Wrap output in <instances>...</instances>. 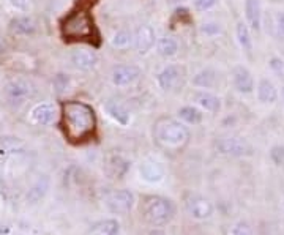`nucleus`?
<instances>
[{"label": "nucleus", "instance_id": "1", "mask_svg": "<svg viewBox=\"0 0 284 235\" xmlns=\"http://www.w3.org/2000/svg\"><path fill=\"white\" fill-rule=\"evenodd\" d=\"M63 118L67 123L68 136L79 141L90 136L97 125L93 109L81 101H69L63 106Z\"/></svg>", "mask_w": 284, "mask_h": 235}, {"label": "nucleus", "instance_id": "2", "mask_svg": "<svg viewBox=\"0 0 284 235\" xmlns=\"http://www.w3.org/2000/svg\"><path fill=\"white\" fill-rule=\"evenodd\" d=\"M63 34L71 40H82L95 35L93 19L87 11L79 10L71 13L63 22Z\"/></svg>", "mask_w": 284, "mask_h": 235}, {"label": "nucleus", "instance_id": "3", "mask_svg": "<svg viewBox=\"0 0 284 235\" xmlns=\"http://www.w3.org/2000/svg\"><path fill=\"white\" fill-rule=\"evenodd\" d=\"M156 137L167 145H182L188 141L189 131L183 123L177 122V120H172V118H167L158 123Z\"/></svg>", "mask_w": 284, "mask_h": 235}, {"label": "nucleus", "instance_id": "4", "mask_svg": "<svg viewBox=\"0 0 284 235\" xmlns=\"http://www.w3.org/2000/svg\"><path fill=\"white\" fill-rule=\"evenodd\" d=\"M174 208L167 199L163 198H150L144 205V217L149 223L155 226H163L172 218Z\"/></svg>", "mask_w": 284, "mask_h": 235}, {"label": "nucleus", "instance_id": "5", "mask_svg": "<svg viewBox=\"0 0 284 235\" xmlns=\"http://www.w3.org/2000/svg\"><path fill=\"white\" fill-rule=\"evenodd\" d=\"M158 85H160L163 90L170 92L175 90L183 85V81H185V68L180 65H167L164 67L160 73H158Z\"/></svg>", "mask_w": 284, "mask_h": 235}, {"label": "nucleus", "instance_id": "6", "mask_svg": "<svg viewBox=\"0 0 284 235\" xmlns=\"http://www.w3.org/2000/svg\"><path fill=\"white\" fill-rule=\"evenodd\" d=\"M141 78V69L136 65H118L112 69L111 73V81L114 85L117 87H125L131 85Z\"/></svg>", "mask_w": 284, "mask_h": 235}, {"label": "nucleus", "instance_id": "7", "mask_svg": "<svg viewBox=\"0 0 284 235\" xmlns=\"http://www.w3.org/2000/svg\"><path fill=\"white\" fill-rule=\"evenodd\" d=\"M133 194L128 189H118V191H114L106 198V205L112 213H126L131 210L133 207Z\"/></svg>", "mask_w": 284, "mask_h": 235}, {"label": "nucleus", "instance_id": "8", "mask_svg": "<svg viewBox=\"0 0 284 235\" xmlns=\"http://www.w3.org/2000/svg\"><path fill=\"white\" fill-rule=\"evenodd\" d=\"M232 84L237 92L245 95L254 90V78L250 69L243 65H237L232 69Z\"/></svg>", "mask_w": 284, "mask_h": 235}, {"label": "nucleus", "instance_id": "9", "mask_svg": "<svg viewBox=\"0 0 284 235\" xmlns=\"http://www.w3.org/2000/svg\"><path fill=\"white\" fill-rule=\"evenodd\" d=\"M6 98L13 104H22L30 97V84L22 79H15L5 87Z\"/></svg>", "mask_w": 284, "mask_h": 235}, {"label": "nucleus", "instance_id": "10", "mask_svg": "<svg viewBox=\"0 0 284 235\" xmlns=\"http://www.w3.org/2000/svg\"><path fill=\"white\" fill-rule=\"evenodd\" d=\"M57 109L52 103H40L30 111V120L36 125L48 126L55 120Z\"/></svg>", "mask_w": 284, "mask_h": 235}, {"label": "nucleus", "instance_id": "11", "mask_svg": "<svg viewBox=\"0 0 284 235\" xmlns=\"http://www.w3.org/2000/svg\"><path fill=\"white\" fill-rule=\"evenodd\" d=\"M155 40H156L155 30L147 24L141 25L134 34V46L137 49V52L147 54L149 50H151V48L155 46Z\"/></svg>", "mask_w": 284, "mask_h": 235}, {"label": "nucleus", "instance_id": "12", "mask_svg": "<svg viewBox=\"0 0 284 235\" xmlns=\"http://www.w3.org/2000/svg\"><path fill=\"white\" fill-rule=\"evenodd\" d=\"M73 65L81 71H90L98 65V55L90 49H78L71 55Z\"/></svg>", "mask_w": 284, "mask_h": 235}, {"label": "nucleus", "instance_id": "13", "mask_svg": "<svg viewBox=\"0 0 284 235\" xmlns=\"http://www.w3.org/2000/svg\"><path fill=\"white\" fill-rule=\"evenodd\" d=\"M186 207H188L189 215L196 219H205L208 217H212V213H213L212 202L207 201L205 198H199V196L189 199Z\"/></svg>", "mask_w": 284, "mask_h": 235}, {"label": "nucleus", "instance_id": "14", "mask_svg": "<svg viewBox=\"0 0 284 235\" xmlns=\"http://www.w3.org/2000/svg\"><path fill=\"white\" fill-rule=\"evenodd\" d=\"M245 17L248 27L259 32L262 24V6L261 0H245Z\"/></svg>", "mask_w": 284, "mask_h": 235}, {"label": "nucleus", "instance_id": "15", "mask_svg": "<svg viewBox=\"0 0 284 235\" xmlns=\"http://www.w3.org/2000/svg\"><path fill=\"white\" fill-rule=\"evenodd\" d=\"M218 147H219L221 151H223V153L234 155V156H242V155L248 153L250 151L248 144H246L243 139H240V137H224V139H221Z\"/></svg>", "mask_w": 284, "mask_h": 235}, {"label": "nucleus", "instance_id": "16", "mask_svg": "<svg viewBox=\"0 0 284 235\" xmlns=\"http://www.w3.org/2000/svg\"><path fill=\"white\" fill-rule=\"evenodd\" d=\"M139 172H141V177L145 182H150V183L160 182L164 177V169L161 164L156 161H144L141 166H139Z\"/></svg>", "mask_w": 284, "mask_h": 235}, {"label": "nucleus", "instance_id": "17", "mask_svg": "<svg viewBox=\"0 0 284 235\" xmlns=\"http://www.w3.org/2000/svg\"><path fill=\"white\" fill-rule=\"evenodd\" d=\"M257 100L264 104H271L278 100V88L267 78H262L257 84Z\"/></svg>", "mask_w": 284, "mask_h": 235}, {"label": "nucleus", "instance_id": "18", "mask_svg": "<svg viewBox=\"0 0 284 235\" xmlns=\"http://www.w3.org/2000/svg\"><path fill=\"white\" fill-rule=\"evenodd\" d=\"M217 84H218V73L212 68L200 69L193 78V85L199 88H215Z\"/></svg>", "mask_w": 284, "mask_h": 235}, {"label": "nucleus", "instance_id": "19", "mask_svg": "<svg viewBox=\"0 0 284 235\" xmlns=\"http://www.w3.org/2000/svg\"><path fill=\"white\" fill-rule=\"evenodd\" d=\"M194 101L198 103V106H200L202 109L207 111V112H218L219 107H221L219 98L210 92H199L194 97Z\"/></svg>", "mask_w": 284, "mask_h": 235}, {"label": "nucleus", "instance_id": "20", "mask_svg": "<svg viewBox=\"0 0 284 235\" xmlns=\"http://www.w3.org/2000/svg\"><path fill=\"white\" fill-rule=\"evenodd\" d=\"M235 36H237L240 48H242L245 52H251L252 50V38H251V32H250L248 24L243 22V21H238L237 27H235Z\"/></svg>", "mask_w": 284, "mask_h": 235}, {"label": "nucleus", "instance_id": "21", "mask_svg": "<svg viewBox=\"0 0 284 235\" xmlns=\"http://www.w3.org/2000/svg\"><path fill=\"white\" fill-rule=\"evenodd\" d=\"M106 111L120 125H128L130 123V112L126 111V107L123 104L117 103V101H109V103L106 104Z\"/></svg>", "mask_w": 284, "mask_h": 235}, {"label": "nucleus", "instance_id": "22", "mask_svg": "<svg viewBox=\"0 0 284 235\" xmlns=\"http://www.w3.org/2000/svg\"><path fill=\"white\" fill-rule=\"evenodd\" d=\"M156 49L158 54L163 57H174L179 52V41L172 36H161L156 41Z\"/></svg>", "mask_w": 284, "mask_h": 235}, {"label": "nucleus", "instance_id": "23", "mask_svg": "<svg viewBox=\"0 0 284 235\" xmlns=\"http://www.w3.org/2000/svg\"><path fill=\"white\" fill-rule=\"evenodd\" d=\"M202 114L198 107L194 106H183L182 109L179 111V117L183 120V122H186L189 125H198L202 122Z\"/></svg>", "mask_w": 284, "mask_h": 235}, {"label": "nucleus", "instance_id": "24", "mask_svg": "<svg viewBox=\"0 0 284 235\" xmlns=\"http://www.w3.org/2000/svg\"><path fill=\"white\" fill-rule=\"evenodd\" d=\"M118 232V223L114 219H106L103 223H98L93 227L88 235H117Z\"/></svg>", "mask_w": 284, "mask_h": 235}, {"label": "nucleus", "instance_id": "25", "mask_svg": "<svg viewBox=\"0 0 284 235\" xmlns=\"http://www.w3.org/2000/svg\"><path fill=\"white\" fill-rule=\"evenodd\" d=\"M13 30L21 35H32L36 30V24L30 17H17L13 22Z\"/></svg>", "mask_w": 284, "mask_h": 235}, {"label": "nucleus", "instance_id": "26", "mask_svg": "<svg viewBox=\"0 0 284 235\" xmlns=\"http://www.w3.org/2000/svg\"><path fill=\"white\" fill-rule=\"evenodd\" d=\"M200 34L207 36V38H213V36H218L223 34V25L219 22H204L200 25Z\"/></svg>", "mask_w": 284, "mask_h": 235}, {"label": "nucleus", "instance_id": "27", "mask_svg": "<svg viewBox=\"0 0 284 235\" xmlns=\"http://www.w3.org/2000/svg\"><path fill=\"white\" fill-rule=\"evenodd\" d=\"M268 67L271 69V73H273L280 81L284 82V60L281 57H271L268 60Z\"/></svg>", "mask_w": 284, "mask_h": 235}, {"label": "nucleus", "instance_id": "28", "mask_svg": "<svg viewBox=\"0 0 284 235\" xmlns=\"http://www.w3.org/2000/svg\"><path fill=\"white\" fill-rule=\"evenodd\" d=\"M130 43H131V34H130V32H126V30L117 32V34L114 35V38H112V46L118 48V49L126 48Z\"/></svg>", "mask_w": 284, "mask_h": 235}, {"label": "nucleus", "instance_id": "29", "mask_svg": "<svg viewBox=\"0 0 284 235\" xmlns=\"http://www.w3.org/2000/svg\"><path fill=\"white\" fill-rule=\"evenodd\" d=\"M273 29H275V35L284 41V11H278L275 15Z\"/></svg>", "mask_w": 284, "mask_h": 235}, {"label": "nucleus", "instance_id": "30", "mask_svg": "<svg viewBox=\"0 0 284 235\" xmlns=\"http://www.w3.org/2000/svg\"><path fill=\"white\" fill-rule=\"evenodd\" d=\"M217 3H218V0H196L194 8L198 11H208V10H212Z\"/></svg>", "mask_w": 284, "mask_h": 235}, {"label": "nucleus", "instance_id": "31", "mask_svg": "<svg viewBox=\"0 0 284 235\" xmlns=\"http://www.w3.org/2000/svg\"><path fill=\"white\" fill-rule=\"evenodd\" d=\"M232 235H252V231H251V227H250L248 224L238 223V224L234 226Z\"/></svg>", "mask_w": 284, "mask_h": 235}, {"label": "nucleus", "instance_id": "32", "mask_svg": "<svg viewBox=\"0 0 284 235\" xmlns=\"http://www.w3.org/2000/svg\"><path fill=\"white\" fill-rule=\"evenodd\" d=\"M270 155L273 156V161L276 164H281L284 161V147H275Z\"/></svg>", "mask_w": 284, "mask_h": 235}, {"label": "nucleus", "instance_id": "33", "mask_svg": "<svg viewBox=\"0 0 284 235\" xmlns=\"http://www.w3.org/2000/svg\"><path fill=\"white\" fill-rule=\"evenodd\" d=\"M11 3L15 5L16 10H21V11L30 10V0H11Z\"/></svg>", "mask_w": 284, "mask_h": 235}, {"label": "nucleus", "instance_id": "34", "mask_svg": "<svg viewBox=\"0 0 284 235\" xmlns=\"http://www.w3.org/2000/svg\"><path fill=\"white\" fill-rule=\"evenodd\" d=\"M169 3H182V2H185V0H167Z\"/></svg>", "mask_w": 284, "mask_h": 235}, {"label": "nucleus", "instance_id": "35", "mask_svg": "<svg viewBox=\"0 0 284 235\" xmlns=\"http://www.w3.org/2000/svg\"><path fill=\"white\" fill-rule=\"evenodd\" d=\"M283 100H284V87H283Z\"/></svg>", "mask_w": 284, "mask_h": 235}]
</instances>
